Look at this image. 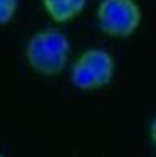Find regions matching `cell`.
Masks as SVG:
<instances>
[{"label":"cell","instance_id":"1","mask_svg":"<svg viewBox=\"0 0 156 157\" xmlns=\"http://www.w3.org/2000/svg\"><path fill=\"white\" fill-rule=\"evenodd\" d=\"M70 44L68 37L57 29H42L31 37L27 44L28 63L42 75H57L68 62Z\"/></svg>","mask_w":156,"mask_h":157},{"label":"cell","instance_id":"5","mask_svg":"<svg viewBox=\"0 0 156 157\" xmlns=\"http://www.w3.org/2000/svg\"><path fill=\"white\" fill-rule=\"evenodd\" d=\"M17 10V0H0V25L8 24Z\"/></svg>","mask_w":156,"mask_h":157},{"label":"cell","instance_id":"2","mask_svg":"<svg viewBox=\"0 0 156 157\" xmlns=\"http://www.w3.org/2000/svg\"><path fill=\"white\" fill-rule=\"evenodd\" d=\"M114 70V58L109 52L89 49L85 50L73 65L72 82L80 90H97L110 83Z\"/></svg>","mask_w":156,"mask_h":157},{"label":"cell","instance_id":"6","mask_svg":"<svg viewBox=\"0 0 156 157\" xmlns=\"http://www.w3.org/2000/svg\"><path fill=\"white\" fill-rule=\"evenodd\" d=\"M0 157H4V156H3V155H0Z\"/></svg>","mask_w":156,"mask_h":157},{"label":"cell","instance_id":"4","mask_svg":"<svg viewBox=\"0 0 156 157\" xmlns=\"http://www.w3.org/2000/svg\"><path fill=\"white\" fill-rule=\"evenodd\" d=\"M42 4L52 20L62 24L81 15L86 7V0H42Z\"/></svg>","mask_w":156,"mask_h":157},{"label":"cell","instance_id":"3","mask_svg":"<svg viewBox=\"0 0 156 157\" xmlns=\"http://www.w3.org/2000/svg\"><path fill=\"white\" fill-rule=\"evenodd\" d=\"M99 28L110 37H128L139 28L142 11L135 0H102L97 11Z\"/></svg>","mask_w":156,"mask_h":157}]
</instances>
